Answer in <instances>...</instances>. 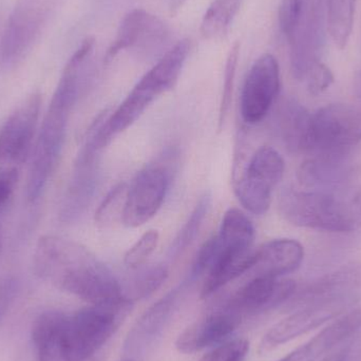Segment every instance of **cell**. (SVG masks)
Listing matches in <instances>:
<instances>
[{
  "mask_svg": "<svg viewBox=\"0 0 361 361\" xmlns=\"http://www.w3.org/2000/svg\"><path fill=\"white\" fill-rule=\"evenodd\" d=\"M169 30L156 15L143 8H135L125 15L118 33L105 55V63L116 59L118 53L129 49L154 51L165 46L169 38Z\"/></svg>",
  "mask_w": 361,
  "mask_h": 361,
  "instance_id": "13",
  "label": "cell"
},
{
  "mask_svg": "<svg viewBox=\"0 0 361 361\" xmlns=\"http://www.w3.org/2000/svg\"><path fill=\"white\" fill-rule=\"evenodd\" d=\"M303 0H281L279 21L282 32L290 39L298 27L302 13Z\"/></svg>",
  "mask_w": 361,
  "mask_h": 361,
  "instance_id": "30",
  "label": "cell"
},
{
  "mask_svg": "<svg viewBox=\"0 0 361 361\" xmlns=\"http://www.w3.org/2000/svg\"><path fill=\"white\" fill-rule=\"evenodd\" d=\"M133 276L128 286H125V293L129 301L144 298L156 292L169 277V269L165 265L156 264L142 269Z\"/></svg>",
  "mask_w": 361,
  "mask_h": 361,
  "instance_id": "25",
  "label": "cell"
},
{
  "mask_svg": "<svg viewBox=\"0 0 361 361\" xmlns=\"http://www.w3.org/2000/svg\"><path fill=\"white\" fill-rule=\"evenodd\" d=\"M51 0H16L0 44L4 66H14L27 54L48 18Z\"/></svg>",
  "mask_w": 361,
  "mask_h": 361,
  "instance_id": "9",
  "label": "cell"
},
{
  "mask_svg": "<svg viewBox=\"0 0 361 361\" xmlns=\"http://www.w3.org/2000/svg\"><path fill=\"white\" fill-rule=\"evenodd\" d=\"M326 356V351L317 338L313 337L294 351L277 361H317Z\"/></svg>",
  "mask_w": 361,
  "mask_h": 361,
  "instance_id": "32",
  "label": "cell"
},
{
  "mask_svg": "<svg viewBox=\"0 0 361 361\" xmlns=\"http://www.w3.org/2000/svg\"><path fill=\"white\" fill-rule=\"evenodd\" d=\"M19 283L16 278L8 276L0 279V326L16 298Z\"/></svg>",
  "mask_w": 361,
  "mask_h": 361,
  "instance_id": "33",
  "label": "cell"
},
{
  "mask_svg": "<svg viewBox=\"0 0 361 361\" xmlns=\"http://www.w3.org/2000/svg\"><path fill=\"white\" fill-rule=\"evenodd\" d=\"M93 51V42L82 40L63 68L42 126L38 129L32 152L25 185V197L30 203H35L39 199L56 169L65 144L70 116L82 93L87 66Z\"/></svg>",
  "mask_w": 361,
  "mask_h": 361,
  "instance_id": "2",
  "label": "cell"
},
{
  "mask_svg": "<svg viewBox=\"0 0 361 361\" xmlns=\"http://www.w3.org/2000/svg\"><path fill=\"white\" fill-rule=\"evenodd\" d=\"M210 203H212V199L209 195H203L199 200L188 220L183 225L182 229L169 248L171 258H176L184 252L195 241L209 212Z\"/></svg>",
  "mask_w": 361,
  "mask_h": 361,
  "instance_id": "24",
  "label": "cell"
},
{
  "mask_svg": "<svg viewBox=\"0 0 361 361\" xmlns=\"http://www.w3.org/2000/svg\"><path fill=\"white\" fill-rule=\"evenodd\" d=\"M305 78L307 80V88L314 95L324 92L334 82V75L330 68L318 59L310 66Z\"/></svg>",
  "mask_w": 361,
  "mask_h": 361,
  "instance_id": "31",
  "label": "cell"
},
{
  "mask_svg": "<svg viewBox=\"0 0 361 361\" xmlns=\"http://www.w3.org/2000/svg\"><path fill=\"white\" fill-rule=\"evenodd\" d=\"M250 351V343L246 339H233L214 348L200 361H244Z\"/></svg>",
  "mask_w": 361,
  "mask_h": 361,
  "instance_id": "29",
  "label": "cell"
},
{
  "mask_svg": "<svg viewBox=\"0 0 361 361\" xmlns=\"http://www.w3.org/2000/svg\"><path fill=\"white\" fill-rule=\"evenodd\" d=\"M2 246H4V235H2V229L0 227V255H1Z\"/></svg>",
  "mask_w": 361,
  "mask_h": 361,
  "instance_id": "38",
  "label": "cell"
},
{
  "mask_svg": "<svg viewBox=\"0 0 361 361\" xmlns=\"http://www.w3.org/2000/svg\"><path fill=\"white\" fill-rule=\"evenodd\" d=\"M182 290L183 286L171 290L141 316L127 337L129 352L141 351L162 333L175 312Z\"/></svg>",
  "mask_w": 361,
  "mask_h": 361,
  "instance_id": "18",
  "label": "cell"
},
{
  "mask_svg": "<svg viewBox=\"0 0 361 361\" xmlns=\"http://www.w3.org/2000/svg\"><path fill=\"white\" fill-rule=\"evenodd\" d=\"M190 50L188 39L180 40L139 80L111 116L95 121L87 139L103 150L114 137L135 124L161 94L177 84Z\"/></svg>",
  "mask_w": 361,
  "mask_h": 361,
  "instance_id": "3",
  "label": "cell"
},
{
  "mask_svg": "<svg viewBox=\"0 0 361 361\" xmlns=\"http://www.w3.org/2000/svg\"><path fill=\"white\" fill-rule=\"evenodd\" d=\"M242 317L226 305L187 326L176 341L178 351L193 354L226 341L241 324Z\"/></svg>",
  "mask_w": 361,
  "mask_h": 361,
  "instance_id": "15",
  "label": "cell"
},
{
  "mask_svg": "<svg viewBox=\"0 0 361 361\" xmlns=\"http://www.w3.org/2000/svg\"><path fill=\"white\" fill-rule=\"evenodd\" d=\"M361 141V111L343 104H332L312 114L310 152L341 158Z\"/></svg>",
  "mask_w": 361,
  "mask_h": 361,
  "instance_id": "6",
  "label": "cell"
},
{
  "mask_svg": "<svg viewBox=\"0 0 361 361\" xmlns=\"http://www.w3.org/2000/svg\"><path fill=\"white\" fill-rule=\"evenodd\" d=\"M80 361H97V360H95L94 358L91 357V358H88V360H80Z\"/></svg>",
  "mask_w": 361,
  "mask_h": 361,
  "instance_id": "39",
  "label": "cell"
},
{
  "mask_svg": "<svg viewBox=\"0 0 361 361\" xmlns=\"http://www.w3.org/2000/svg\"><path fill=\"white\" fill-rule=\"evenodd\" d=\"M305 258L302 245L296 240H271L255 250L250 277L282 278L296 271Z\"/></svg>",
  "mask_w": 361,
  "mask_h": 361,
  "instance_id": "16",
  "label": "cell"
},
{
  "mask_svg": "<svg viewBox=\"0 0 361 361\" xmlns=\"http://www.w3.org/2000/svg\"><path fill=\"white\" fill-rule=\"evenodd\" d=\"M33 262L44 281L91 305H133L111 269L78 242L44 235L36 244Z\"/></svg>",
  "mask_w": 361,
  "mask_h": 361,
  "instance_id": "1",
  "label": "cell"
},
{
  "mask_svg": "<svg viewBox=\"0 0 361 361\" xmlns=\"http://www.w3.org/2000/svg\"><path fill=\"white\" fill-rule=\"evenodd\" d=\"M67 320L59 311L44 312L34 320L31 336L38 361H67Z\"/></svg>",
  "mask_w": 361,
  "mask_h": 361,
  "instance_id": "17",
  "label": "cell"
},
{
  "mask_svg": "<svg viewBox=\"0 0 361 361\" xmlns=\"http://www.w3.org/2000/svg\"><path fill=\"white\" fill-rule=\"evenodd\" d=\"M357 0H328L326 25L335 46L345 49L353 31Z\"/></svg>",
  "mask_w": 361,
  "mask_h": 361,
  "instance_id": "23",
  "label": "cell"
},
{
  "mask_svg": "<svg viewBox=\"0 0 361 361\" xmlns=\"http://www.w3.org/2000/svg\"><path fill=\"white\" fill-rule=\"evenodd\" d=\"M18 177L15 176H0V207L8 201L14 190Z\"/></svg>",
  "mask_w": 361,
  "mask_h": 361,
  "instance_id": "34",
  "label": "cell"
},
{
  "mask_svg": "<svg viewBox=\"0 0 361 361\" xmlns=\"http://www.w3.org/2000/svg\"><path fill=\"white\" fill-rule=\"evenodd\" d=\"M243 0H214L201 23V33L206 39H220L228 33Z\"/></svg>",
  "mask_w": 361,
  "mask_h": 361,
  "instance_id": "22",
  "label": "cell"
},
{
  "mask_svg": "<svg viewBox=\"0 0 361 361\" xmlns=\"http://www.w3.org/2000/svg\"><path fill=\"white\" fill-rule=\"evenodd\" d=\"M160 235L158 231L150 229L146 231L128 250L124 257V262L129 269H137L147 262L149 257L158 247Z\"/></svg>",
  "mask_w": 361,
  "mask_h": 361,
  "instance_id": "28",
  "label": "cell"
},
{
  "mask_svg": "<svg viewBox=\"0 0 361 361\" xmlns=\"http://www.w3.org/2000/svg\"><path fill=\"white\" fill-rule=\"evenodd\" d=\"M123 361H135V360H123Z\"/></svg>",
  "mask_w": 361,
  "mask_h": 361,
  "instance_id": "40",
  "label": "cell"
},
{
  "mask_svg": "<svg viewBox=\"0 0 361 361\" xmlns=\"http://www.w3.org/2000/svg\"><path fill=\"white\" fill-rule=\"evenodd\" d=\"M131 305L103 307L91 305L68 316L66 329L67 361L93 357L118 331Z\"/></svg>",
  "mask_w": 361,
  "mask_h": 361,
  "instance_id": "5",
  "label": "cell"
},
{
  "mask_svg": "<svg viewBox=\"0 0 361 361\" xmlns=\"http://www.w3.org/2000/svg\"><path fill=\"white\" fill-rule=\"evenodd\" d=\"M355 90L358 97L361 99V71L356 74L355 78Z\"/></svg>",
  "mask_w": 361,
  "mask_h": 361,
  "instance_id": "37",
  "label": "cell"
},
{
  "mask_svg": "<svg viewBox=\"0 0 361 361\" xmlns=\"http://www.w3.org/2000/svg\"><path fill=\"white\" fill-rule=\"evenodd\" d=\"M295 290L293 280L257 276L250 277L225 305L242 316L260 313L286 302Z\"/></svg>",
  "mask_w": 361,
  "mask_h": 361,
  "instance_id": "14",
  "label": "cell"
},
{
  "mask_svg": "<svg viewBox=\"0 0 361 361\" xmlns=\"http://www.w3.org/2000/svg\"><path fill=\"white\" fill-rule=\"evenodd\" d=\"M240 44L235 42L229 51L225 65L224 84H223L222 97H221L220 110H219V125L224 124L231 108L233 99V86H235V71L239 61Z\"/></svg>",
  "mask_w": 361,
  "mask_h": 361,
  "instance_id": "27",
  "label": "cell"
},
{
  "mask_svg": "<svg viewBox=\"0 0 361 361\" xmlns=\"http://www.w3.org/2000/svg\"><path fill=\"white\" fill-rule=\"evenodd\" d=\"M345 177L341 158L316 157L301 165L298 179L309 189L336 188Z\"/></svg>",
  "mask_w": 361,
  "mask_h": 361,
  "instance_id": "21",
  "label": "cell"
},
{
  "mask_svg": "<svg viewBox=\"0 0 361 361\" xmlns=\"http://www.w3.org/2000/svg\"><path fill=\"white\" fill-rule=\"evenodd\" d=\"M99 154L101 150L85 140L61 200L59 218L63 222L78 220L92 202L99 185Z\"/></svg>",
  "mask_w": 361,
  "mask_h": 361,
  "instance_id": "12",
  "label": "cell"
},
{
  "mask_svg": "<svg viewBox=\"0 0 361 361\" xmlns=\"http://www.w3.org/2000/svg\"><path fill=\"white\" fill-rule=\"evenodd\" d=\"M280 91V68L274 55H261L250 67L242 88L240 109L244 122L254 125L265 118Z\"/></svg>",
  "mask_w": 361,
  "mask_h": 361,
  "instance_id": "11",
  "label": "cell"
},
{
  "mask_svg": "<svg viewBox=\"0 0 361 361\" xmlns=\"http://www.w3.org/2000/svg\"><path fill=\"white\" fill-rule=\"evenodd\" d=\"M284 169L283 159L274 148L264 146L255 152L235 186L238 200L247 212L256 216L267 214L271 193L283 177Z\"/></svg>",
  "mask_w": 361,
  "mask_h": 361,
  "instance_id": "8",
  "label": "cell"
},
{
  "mask_svg": "<svg viewBox=\"0 0 361 361\" xmlns=\"http://www.w3.org/2000/svg\"><path fill=\"white\" fill-rule=\"evenodd\" d=\"M349 356V349L343 348V349L336 350L333 353L326 354L322 361H347Z\"/></svg>",
  "mask_w": 361,
  "mask_h": 361,
  "instance_id": "35",
  "label": "cell"
},
{
  "mask_svg": "<svg viewBox=\"0 0 361 361\" xmlns=\"http://www.w3.org/2000/svg\"><path fill=\"white\" fill-rule=\"evenodd\" d=\"M171 184L169 171L160 165L142 169L127 190L123 224L135 228L152 220L162 207Z\"/></svg>",
  "mask_w": 361,
  "mask_h": 361,
  "instance_id": "10",
  "label": "cell"
},
{
  "mask_svg": "<svg viewBox=\"0 0 361 361\" xmlns=\"http://www.w3.org/2000/svg\"><path fill=\"white\" fill-rule=\"evenodd\" d=\"M335 317L334 312L324 309H305L295 312L269 329L261 343V351L290 343L324 326Z\"/></svg>",
  "mask_w": 361,
  "mask_h": 361,
  "instance_id": "19",
  "label": "cell"
},
{
  "mask_svg": "<svg viewBox=\"0 0 361 361\" xmlns=\"http://www.w3.org/2000/svg\"><path fill=\"white\" fill-rule=\"evenodd\" d=\"M312 114L294 99H288L278 111L277 124L286 147L293 152H310Z\"/></svg>",
  "mask_w": 361,
  "mask_h": 361,
  "instance_id": "20",
  "label": "cell"
},
{
  "mask_svg": "<svg viewBox=\"0 0 361 361\" xmlns=\"http://www.w3.org/2000/svg\"><path fill=\"white\" fill-rule=\"evenodd\" d=\"M187 0H169V11L171 15H177Z\"/></svg>",
  "mask_w": 361,
  "mask_h": 361,
  "instance_id": "36",
  "label": "cell"
},
{
  "mask_svg": "<svg viewBox=\"0 0 361 361\" xmlns=\"http://www.w3.org/2000/svg\"><path fill=\"white\" fill-rule=\"evenodd\" d=\"M279 208L284 219L300 227L348 233L361 222V193L336 188L284 189Z\"/></svg>",
  "mask_w": 361,
  "mask_h": 361,
  "instance_id": "4",
  "label": "cell"
},
{
  "mask_svg": "<svg viewBox=\"0 0 361 361\" xmlns=\"http://www.w3.org/2000/svg\"><path fill=\"white\" fill-rule=\"evenodd\" d=\"M42 95L30 94L13 111L0 129V176L18 177L31 157L39 124Z\"/></svg>",
  "mask_w": 361,
  "mask_h": 361,
  "instance_id": "7",
  "label": "cell"
},
{
  "mask_svg": "<svg viewBox=\"0 0 361 361\" xmlns=\"http://www.w3.org/2000/svg\"><path fill=\"white\" fill-rule=\"evenodd\" d=\"M127 190L128 186L125 183H120L107 193L95 212V223L97 225L108 227L123 220Z\"/></svg>",
  "mask_w": 361,
  "mask_h": 361,
  "instance_id": "26",
  "label": "cell"
}]
</instances>
